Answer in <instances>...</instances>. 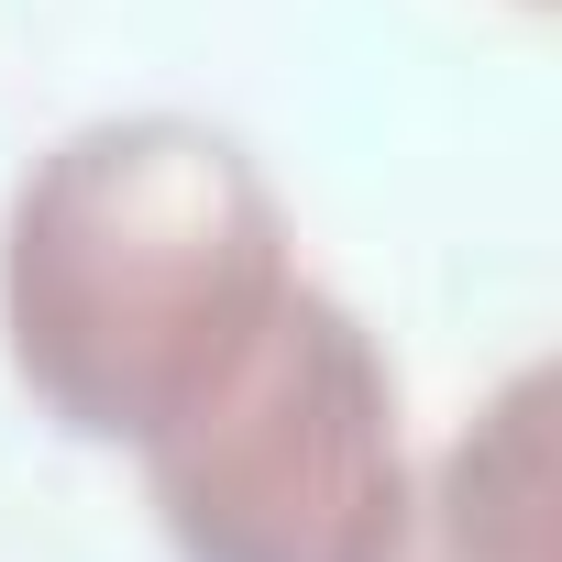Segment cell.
Instances as JSON below:
<instances>
[{
	"mask_svg": "<svg viewBox=\"0 0 562 562\" xmlns=\"http://www.w3.org/2000/svg\"><path fill=\"white\" fill-rule=\"evenodd\" d=\"M288 288V199L188 111L56 133L0 210V342L67 441H155Z\"/></svg>",
	"mask_w": 562,
	"mask_h": 562,
	"instance_id": "1",
	"label": "cell"
},
{
	"mask_svg": "<svg viewBox=\"0 0 562 562\" xmlns=\"http://www.w3.org/2000/svg\"><path fill=\"white\" fill-rule=\"evenodd\" d=\"M133 463L177 562H397L419 496L397 364L310 276Z\"/></svg>",
	"mask_w": 562,
	"mask_h": 562,
	"instance_id": "2",
	"label": "cell"
},
{
	"mask_svg": "<svg viewBox=\"0 0 562 562\" xmlns=\"http://www.w3.org/2000/svg\"><path fill=\"white\" fill-rule=\"evenodd\" d=\"M397 562H562V386L518 364L419 474Z\"/></svg>",
	"mask_w": 562,
	"mask_h": 562,
	"instance_id": "3",
	"label": "cell"
}]
</instances>
